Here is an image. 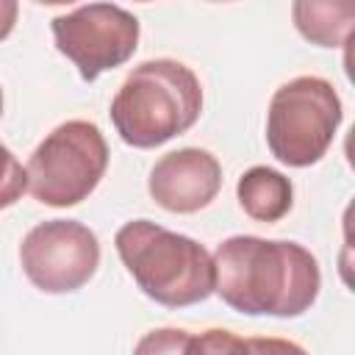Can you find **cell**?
Here are the masks:
<instances>
[{
    "instance_id": "1",
    "label": "cell",
    "mask_w": 355,
    "mask_h": 355,
    "mask_svg": "<svg viewBox=\"0 0 355 355\" xmlns=\"http://www.w3.org/2000/svg\"><path fill=\"white\" fill-rule=\"evenodd\" d=\"M211 258L214 291L225 305L247 316H302L322 288L316 258L297 241L230 236Z\"/></svg>"
},
{
    "instance_id": "2",
    "label": "cell",
    "mask_w": 355,
    "mask_h": 355,
    "mask_svg": "<svg viewBox=\"0 0 355 355\" xmlns=\"http://www.w3.org/2000/svg\"><path fill=\"white\" fill-rule=\"evenodd\" d=\"M200 78L175 58H155L133 67L111 100V122L130 147H158L200 119Z\"/></svg>"
},
{
    "instance_id": "3",
    "label": "cell",
    "mask_w": 355,
    "mask_h": 355,
    "mask_svg": "<svg viewBox=\"0 0 355 355\" xmlns=\"http://www.w3.org/2000/svg\"><path fill=\"white\" fill-rule=\"evenodd\" d=\"M114 244L136 286L158 305L186 308L214 294V258L191 236L133 219L116 230Z\"/></svg>"
},
{
    "instance_id": "4",
    "label": "cell",
    "mask_w": 355,
    "mask_h": 355,
    "mask_svg": "<svg viewBox=\"0 0 355 355\" xmlns=\"http://www.w3.org/2000/svg\"><path fill=\"white\" fill-rule=\"evenodd\" d=\"M344 119L336 86L316 75H300L275 89L266 111V144L286 166H311L330 150Z\"/></svg>"
},
{
    "instance_id": "5",
    "label": "cell",
    "mask_w": 355,
    "mask_h": 355,
    "mask_svg": "<svg viewBox=\"0 0 355 355\" xmlns=\"http://www.w3.org/2000/svg\"><path fill=\"white\" fill-rule=\"evenodd\" d=\"M31 194L53 208L83 202L108 169V144L89 119H69L50 130L28 158Z\"/></svg>"
},
{
    "instance_id": "6",
    "label": "cell",
    "mask_w": 355,
    "mask_h": 355,
    "mask_svg": "<svg viewBox=\"0 0 355 355\" xmlns=\"http://www.w3.org/2000/svg\"><path fill=\"white\" fill-rule=\"evenodd\" d=\"M53 42L83 80L122 67L139 47V19L114 3H89L50 19Z\"/></svg>"
},
{
    "instance_id": "7",
    "label": "cell",
    "mask_w": 355,
    "mask_h": 355,
    "mask_svg": "<svg viewBox=\"0 0 355 355\" xmlns=\"http://www.w3.org/2000/svg\"><path fill=\"white\" fill-rule=\"evenodd\" d=\"M19 263L39 291L69 294L94 277L100 266V241L83 222L47 219L22 239Z\"/></svg>"
},
{
    "instance_id": "8",
    "label": "cell",
    "mask_w": 355,
    "mask_h": 355,
    "mask_svg": "<svg viewBox=\"0 0 355 355\" xmlns=\"http://www.w3.org/2000/svg\"><path fill=\"white\" fill-rule=\"evenodd\" d=\"M150 197L172 214H194L214 202L222 189L216 155L200 147H183L161 155L150 169Z\"/></svg>"
},
{
    "instance_id": "9",
    "label": "cell",
    "mask_w": 355,
    "mask_h": 355,
    "mask_svg": "<svg viewBox=\"0 0 355 355\" xmlns=\"http://www.w3.org/2000/svg\"><path fill=\"white\" fill-rule=\"evenodd\" d=\"M291 19L316 47H344L355 25V0H294Z\"/></svg>"
},
{
    "instance_id": "10",
    "label": "cell",
    "mask_w": 355,
    "mask_h": 355,
    "mask_svg": "<svg viewBox=\"0 0 355 355\" xmlns=\"http://www.w3.org/2000/svg\"><path fill=\"white\" fill-rule=\"evenodd\" d=\"M239 205L255 222H280L294 202L291 180L272 166H252L239 178Z\"/></svg>"
},
{
    "instance_id": "11",
    "label": "cell",
    "mask_w": 355,
    "mask_h": 355,
    "mask_svg": "<svg viewBox=\"0 0 355 355\" xmlns=\"http://www.w3.org/2000/svg\"><path fill=\"white\" fill-rule=\"evenodd\" d=\"M28 189V169L17 161V155L0 141V208L14 205Z\"/></svg>"
},
{
    "instance_id": "12",
    "label": "cell",
    "mask_w": 355,
    "mask_h": 355,
    "mask_svg": "<svg viewBox=\"0 0 355 355\" xmlns=\"http://www.w3.org/2000/svg\"><path fill=\"white\" fill-rule=\"evenodd\" d=\"M191 333L186 330H153L136 344L139 352H189Z\"/></svg>"
},
{
    "instance_id": "13",
    "label": "cell",
    "mask_w": 355,
    "mask_h": 355,
    "mask_svg": "<svg viewBox=\"0 0 355 355\" xmlns=\"http://www.w3.org/2000/svg\"><path fill=\"white\" fill-rule=\"evenodd\" d=\"M17 17H19V3L17 0H0V42L11 36Z\"/></svg>"
},
{
    "instance_id": "14",
    "label": "cell",
    "mask_w": 355,
    "mask_h": 355,
    "mask_svg": "<svg viewBox=\"0 0 355 355\" xmlns=\"http://www.w3.org/2000/svg\"><path fill=\"white\" fill-rule=\"evenodd\" d=\"M39 6H69V3H78V0H33Z\"/></svg>"
},
{
    "instance_id": "15",
    "label": "cell",
    "mask_w": 355,
    "mask_h": 355,
    "mask_svg": "<svg viewBox=\"0 0 355 355\" xmlns=\"http://www.w3.org/2000/svg\"><path fill=\"white\" fill-rule=\"evenodd\" d=\"M0 116H3V89H0Z\"/></svg>"
},
{
    "instance_id": "16",
    "label": "cell",
    "mask_w": 355,
    "mask_h": 355,
    "mask_svg": "<svg viewBox=\"0 0 355 355\" xmlns=\"http://www.w3.org/2000/svg\"><path fill=\"white\" fill-rule=\"evenodd\" d=\"M208 3H233V0H208Z\"/></svg>"
},
{
    "instance_id": "17",
    "label": "cell",
    "mask_w": 355,
    "mask_h": 355,
    "mask_svg": "<svg viewBox=\"0 0 355 355\" xmlns=\"http://www.w3.org/2000/svg\"><path fill=\"white\" fill-rule=\"evenodd\" d=\"M139 3H150V0H139Z\"/></svg>"
}]
</instances>
